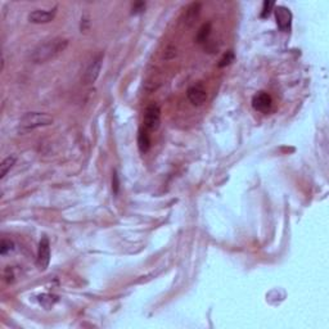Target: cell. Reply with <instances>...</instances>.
<instances>
[{
	"label": "cell",
	"mask_w": 329,
	"mask_h": 329,
	"mask_svg": "<svg viewBox=\"0 0 329 329\" xmlns=\"http://www.w3.org/2000/svg\"><path fill=\"white\" fill-rule=\"evenodd\" d=\"M68 45V40L62 38H54L48 40L43 44H39L31 54V59L34 63H45L51 59L58 57Z\"/></svg>",
	"instance_id": "cell-1"
},
{
	"label": "cell",
	"mask_w": 329,
	"mask_h": 329,
	"mask_svg": "<svg viewBox=\"0 0 329 329\" xmlns=\"http://www.w3.org/2000/svg\"><path fill=\"white\" fill-rule=\"evenodd\" d=\"M13 246H14L13 242L3 239V241H1V244H0V253H1V255L4 256V255H6L8 252L13 251Z\"/></svg>",
	"instance_id": "cell-15"
},
{
	"label": "cell",
	"mask_w": 329,
	"mask_h": 329,
	"mask_svg": "<svg viewBox=\"0 0 329 329\" xmlns=\"http://www.w3.org/2000/svg\"><path fill=\"white\" fill-rule=\"evenodd\" d=\"M112 188H113V193H118V188H120V181H118L117 172H113V177H112Z\"/></svg>",
	"instance_id": "cell-18"
},
{
	"label": "cell",
	"mask_w": 329,
	"mask_h": 329,
	"mask_svg": "<svg viewBox=\"0 0 329 329\" xmlns=\"http://www.w3.org/2000/svg\"><path fill=\"white\" fill-rule=\"evenodd\" d=\"M272 97L265 92H259L252 98V107L259 112L266 113V112H269L272 110Z\"/></svg>",
	"instance_id": "cell-7"
},
{
	"label": "cell",
	"mask_w": 329,
	"mask_h": 329,
	"mask_svg": "<svg viewBox=\"0 0 329 329\" xmlns=\"http://www.w3.org/2000/svg\"><path fill=\"white\" fill-rule=\"evenodd\" d=\"M234 59H235L234 52H233V51H228V52H226V53L224 54V55H222L221 59L219 60L218 66L220 67V68H222V67H226V66H229V64H230L231 62H233V60H234Z\"/></svg>",
	"instance_id": "cell-14"
},
{
	"label": "cell",
	"mask_w": 329,
	"mask_h": 329,
	"mask_svg": "<svg viewBox=\"0 0 329 329\" xmlns=\"http://www.w3.org/2000/svg\"><path fill=\"white\" fill-rule=\"evenodd\" d=\"M144 127L147 130H157L161 123V110L157 105L152 103L146 108L144 111Z\"/></svg>",
	"instance_id": "cell-3"
},
{
	"label": "cell",
	"mask_w": 329,
	"mask_h": 329,
	"mask_svg": "<svg viewBox=\"0 0 329 329\" xmlns=\"http://www.w3.org/2000/svg\"><path fill=\"white\" fill-rule=\"evenodd\" d=\"M274 13H275L276 25H278L279 30H280V31H289L292 25L291 10L283 5H278L275 9H274Z\"/></svg>",
	"instance_id": "cell-6"
},
{
	"label": "cell",
	"mask_w": 329,
	"mask_h": 329,
	"mask_svg": "<svg viewBox=\"0 0 329 329\" xmlns=\"http://www.w3.org/2000/svg\"><path fill=\"white\" fill-rule=\"evenodd\" d=\"M49 263H51V243L47 237H43L39 243L36 264H38L39 269L45 270L49 266Z\"/></svg>",
	"instance_id": "cell-4"
},
{
	"label": "cell",
	"mask_w": 329,
	"mask_h": 329,
	"mask_svg": "<svg viewBox=\"0 0 329 329\" xmlns=\"http://www.w3.org/2000/svg\"><path fill=\"white\" fill-rule=\"evenodd\" d=\"M16 164V157H6L1 164H0V177L3 179L6 174H8V171L13 167V164Z\"/></svg>",
	"instance_id": "cell-13"
},
{
	"label": "cell",
	"mask_w": 329,
	"mask_h": 329,
	"mask_svg": "<svg viewBox=\"0 0 329 329\" xmlns=\"http://www.w3.org/2000/svg\"><path fill=\"white\" fill-rule=\"evenodd\" d=\"M188 99H189L194 106H201L203 105L207 99V93H206L205 88L202 84H197V85L190 86L187 92Z\"/></svg>",
	"instance_id": "cell-9"
},
{
	"label": "cell",
	"mask_w": 329,
	"mask_h": 329,
	"mask_svg": "<svg viewBox=\"0 0 329 329\" xmlns=\"http://www.w3.org/2000/svg\"><path fill=\"white\" fill-rule=\"evenodd\" d=\"M275 3L274 1H264V8H263V13H261V17L263 18H266V17H269L270 12L274 8Z\"/></svg>",
	"instance_id": "cell-16"
},
{
	"label": "cell",
	"mask_w": 329,
	"mask_h": 329,
	"mask_svg": "<svg viewBox=\"0 0 329 329\" xmlns=\"http://www.w3.org/2000/svg\"><path fill=\"white\" fill-rule=\"evenodd\" d=\"M102 63H103V54H99V55H97V57L90 62V64H89L88 68H86L85 73H84V77H82L84 84L89 85V84L95 82V80L98 79L99 72H101L102 70Z\"/></svg>",
	"instance_id": "cell-5"
},
{
	"label": "cell",
	"mask_w": 329,
	"mask_h": 329,
	"mask_svg": "<svg viewBox=\"0 0 329 329\" xmlns=\"http://www.w3.org/2000/svg\"><path fill=\"white\" fill-rule=\"evenodd\" d=\"M55 13H57V8L49 10L36 9L29 14V21L32 23H48L53 21Z\"/></svg>",
	"instance_id": "cell-8"
},
{
	"label": "cell",
	"mask_w": 329,
	"mask_h": 329,
	"mask_svg": "<svg viewBox=\"0 0 329 329\" xmlns=\"http://www.w3.org/2000/svg\"><path fill=\"white\" fill-rule=\"evenodd\" d=\"M53 117L47 113L29 112L19 121V130H21V133H27L30 130L38 129V127L49 126L53 123Z\"/></svg>",
	"instance_id": "cell-2"
},
{
	"label": "cell",
	"mask_w": 329,
	"mask_h": 329,
	"mask_svg": "<svg viewBox=\"0 0 329 329\" xmlns=\"http://www.w3.org/2000/svg\"><path fill=\"white\" fill-rule=\"evenodd\" d=\"M201 3H192L185 10V17H184V22L187 26H193V23L196 22V19L200 17L201 13Z\"/></svg>",
	"instance_id": "cell-10"
},
{
	"label": "cell",
	"mask_w": 329,
	"mask_h": 329,
	"mask_svg": "<svg viewBox=\"0 0 329 329\" xmlns=\"http://www.w3.org/2000/svg\"><path fill=\"white\" fill-rule=\"evenodd\" d=\"M144 9H146V3H143V1H140V3H135L133 5V12H131V14L142 13Z\"/></svg>",
	"instance_id": "cell-17"
},
{
	"label": "cell",
	"mask_w": 329,
	"mask_h": 329,
	"mask_svg": "<svg viewBox=\"0 0 329 329\" xmlns=\"http://www.w3.org/2000/svg\"><path fill=\"white\" fill-rule=\"evenodd\" d=\"M210 34H211V23L207 22L201 26V29L198 30L196 35V41L198 44H203V43L209 40Z\"/></svg>",
	"instance_id": "cell-12"
},
{
	"label": "cell",
	"mask_w": 329,
	"mask_h": 329,
	"mask_svg": "<svg viewBox=\"0 0 329 329\" xmlns=\"http://www.w3.org/2000/svg\"><path fill=\"white\" fill-rule=\"evenodd\" d=\"M138 147L142 153H147L151 148V138H149L148 130L144 129L139 130V135H138Z\"/></svg>",
	"instance_id": "cell-11"
}]
</instances>
